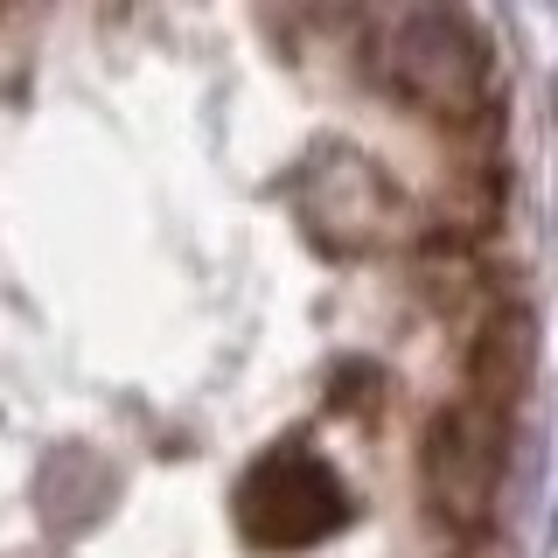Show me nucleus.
<instances>
[{
	"label": "nucleus",
	"mask_w": 558,
	"mask_h": 558,
	"mask_svg": "<svg viewBox=\"0 0 558 558\" xmlns=\"http://www.w3.org/2000/svg\"><path fill=\"white\" fill-rule=\"evenodd\" d=\"M502 468H510V412L453 398L418 433V496L447 537H482L496 523Z\"/></svg>",
	"instance_id": "1"
},
{
	"label": "nucleus",
	"mask_w": 558,
	"mask_h": 558,
	"mask_svg": "<svg viewBox=\"0 0 558 558\" xmlns=\"http://www.w3.org/2000/svg\"><path fill=\"white\" fill-rule=\"evenodd\" d=\"M537 363V328L517 301H488L475 336H468V398L488 412H517L523 384Z\"/></svg>",
	"instance_id": "2"
}]
</instances>
